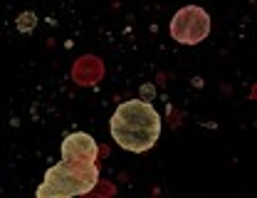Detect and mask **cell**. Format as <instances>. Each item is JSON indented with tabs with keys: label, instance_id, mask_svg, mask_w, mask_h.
Here are the masks:
<instances>
[{
	"label": "cell",
	"instance_id": "cell-1",
	"mask_svg": "<svg viewBox=\"0 0 257 198\" xmlns=\"http://www.w3.org/2000/svg\"><path fill=\"white\" fill-rule=\"evenodd\" d=\"M111 139L131 154H144L156 146L161 136L159 112L144 99H128L116 107L109 119Z\"/></svg>",
	"mask_w": 257,
	"mask_h": 198
},
{
	"label": "cell",
	"instance_id": "cell-2",
	"mask_svg": "<svg viewBox=\"0 0 257 198\" xmlns=\"http://www.w3.org/2000/svg\"><path fill=\"white\" fill-rule=\"evenodd\" d=\"M99 181V168L89 159H62L47 168L45 181L37 186V198H69L89 193Z\"/></svg>",
	"mask_w": 257,
	"mask_h": 198
},
{
	"label": "cell",
	"instance_id": "cell-3",
	"mask_svg": "<svg viewBox=\"0 0 257 198\" xmlns=\"http://www.w3.org/2000/svg\"><path fill=\"white\" fill-rule=\"evenodd\" d=\"M168 33L181 45H198L210 35V15L200 5H183L171 18Z\"/></svg>",
	"mask_w": 257,
	"mask_h": 198
},
{
	"label": "cell",
	"instance_id": "cell-4",
	"mask_svg": "<svg viewBox=\"0 0 257 198\" xmlns=\"http://www.w3.org/2000/svg\"><path fill=\"white\" fill-rule=\"evenodd\" d=\"M60 151H62V159H89V161H94L96 154H99V146L89 134L74 132L62 139Z\"/></svg>",
	"mask_w": 257,
	"mask_h": 198
},
{
	"label": "cell",
	"instance_id": "cell-5",
	"mask_svg": "<svg viewBox=\"0 0 257 198\" xmlns=\"http://www.w3.org/2000/svg\"><path fill=\"white\" fill-rule=\"evenodd\" d=\"M35 25H37L35 13H23V15L18 18V30H20V33H30Z\"/></svg>",
	"mask_w": 257,
	"mask_h": 198
}]
</instances>
